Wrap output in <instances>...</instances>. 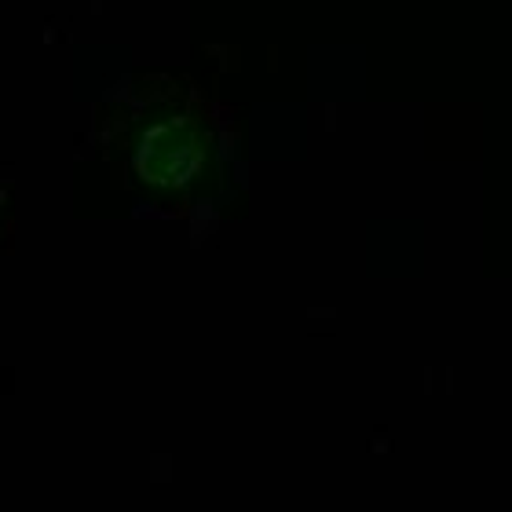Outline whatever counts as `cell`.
<instances>
[{"label": "cell", "mask_w": 512, "mask_h": 512, "mask_svg": "<svg viewBox=\"0 0 512 512\" xmlns=\"http://www.w3.org/2000/svg\"><path fill=\"white\" fill-rule=\"evenodd\" d=\"M202 165V139L187 121L172 118L154 125L139 143V169L154 183H180L194 176V169Z\"/></svg>", "instance_id": "obj_1"}]
</instances>
